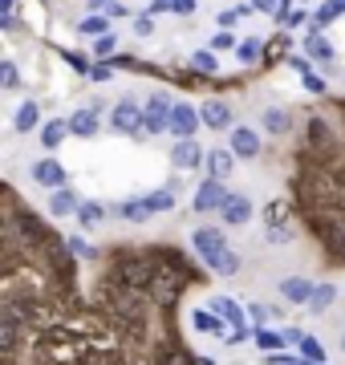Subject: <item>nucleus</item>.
<instances>
[{
    "label": "nucleus",
    "mask_w": 345,
    "mask_h": 365,
    "mask_svg": "<svg viewBox=\"0 0 345 365\" xmlns=\"http://www.w3.org/2000/svg\"><path fill=\"white\" fill-rule=\"evenodd\" d=\"M167 9H171V0H150V16H155V13H167Z\"/></svg>",
    "instance_id": "3c124183"
},
{
    "label": "nucleus",
    "mask_w": 345,
    "mask_h": 365,
    "mask_svg": "<svg viewBox=\"0 0 345 365\" xmlns=\"http://www.w3.org/2000/svg\"><path fill=\"white\" fill-rule=\"evenodd\" d=\"M305 53L313 57V61H321V66H329V61H333V45H329L325 33H309V37H305Z\"/></svg>",
    "instance_id": "b1692460"
},
{
    "label": "nucleus",
    "mask_w": 345,
    "mask_h": 365,
    "mask_svg": "<svg viewBox=\"0 0 345 365\" xmlns=\"http://www.w3.org/2000/svg\"><path fill=\"white\" fill-rule=\"evenodd\" d=\"M289 207L325 272H345V93L292 118Z\"/></svg>",
    "instance_id": "f03ea898"
},
{
    "label": "nucleus",
    "mask_w": 345,
    "mask_h": 365,
    "mask_svg": "<svg viewBox=\"0 0 345 365\" xmlns=\"http://www.w3.org/2000/svg\"><path fill=\"white\" fill-rule=\"evenodd\" d=\"M171 167L179 170H200L203 167V150L195 138H179V143L171 146Z\"/></svg>",
    "instance_id": "2eb2a0df"
},
{
    "label": "nucleus",
    "mask_w": 345,
    "mask_h": 365,
    "mask_svg": "<svg viewBox=\"0 0 345 365\" xmlns=\"http://www.w3.org/2000/svg\"><path fill=\"white\" fill-rule=\"evenodd\" d=\"M102 220H106V207H102L98 199H86V203L78 207V223H81V227H98Z\"/></svg>",
    "instance_id": "2f4dec72"
},
{
    "label": "nucleus",
    "mask_w": 345,
    "mask_h": 365,
    "mask_svg": "<svg viewBox=\"0 0 345 365\" xmlns=\"http://www.w3.org/2000/svg\"><path fill=\"white\" fill-rule=\"evenodd\" d=\"M280 333H284V345H301V337H305L301 329H280Z\"/></svg>",
    "instance_id": "de8ad7c7"
},
{
    "label": "nucleus",
    "mask_w": 345,
    "mask_h": 365,
    "mask_svg": "<svg viewBox=\"0 0 345 365\" xmlns=\"http://www.w3.org/2000/svg\"><path fill=\"white\" fill-rule=\"evenodd\" d=\"M280 297L289 300V304H309V297H313V280H305V276H289V280H280Z\"/></svg>",
    "instance_id": "412c9836"
},
{
    "label": "nucleus",
    "mask_w": 345,
    "mask_h": 365,
    "mask_svg": "<svg viewBox=\"0 0 345 365\" xmlns=\"http://www.w3.org/2000/svg\"><path fill=\"white\" fill-rule=\"evenodd\" d=\"M264 130H268V134H284V130H292V118L284 114V110H264Z\"/></svg>",
    "instance_id": "473e14b6"
},
{
    "label": "nucleus",
    "mask_w": 345,
    "mask_h": 365,
    "mask_svg": "<svg viewBox=\"0 0 345 365\" xmlns=\"http://www.w3.org/2000/svg\"><path fill=\"white\" fill-rule=\"evenodd\" d=\"M200 110L195 106H187V102H175L171 106V122H167V130L175 134V138H195L200 134Z\"/></svg>",
    "instance_id": "1a4fd4ad"
},
{
    "label": "nucleus",
    "mask_w": 345,
    "mask_h": 365,
    "mask_svg": "<svg viewBox=\"0 0 345 365\" xmlns=\"http://www.w3.org/2000/svg\"><path fill=\"white\" fill-rule=\"evenodd\" d=\"M106 16H130V9H126L122 0H114V4H110V9H106Z\"/></svg>",
    "instance_id": "09e8293b"
},
{
    "label": "nucleus",
    "mask_w": 345,
    "mask_h": 365,
    "mask_svg": "<svg viewBox=\"0 0 345 365\" xmlns=\"http://www.w3.org/2000/svg\"><path fill=\"white\" fill-rule=\"evenodd\" d=\"M191 69H195V73H207V78H215V53H212V49L195 53V57H191Z\"/></svg>",
    "instance_id": "4c0bfd02"
},
{
    "label": "nucleus",
    "mask_w": 345,
    "mask_h": 365,
    "mask_svg": "<svg viewBox=\"0 0 345 365\" xmlns=\"http://www.w3.org/2000/svg\"><path fill=\"white\" fill-rule=\"evenodd\" d=\"M171 98L163 90H155L150 98L143 102V126H146V134H163L167 130V122H171Z\"/></svg>",
    "instance_id": "0eeeda50"
},
{
    "label": "nucleus",
    "mask_w": 345,
    "mask_h": 365,
    "mask_svg": "<svg viewBox=\"0 0 345 365\" xmlns=\"http://www.w3.org/2000/svg\"><path fill=\"white\" fill-rule=\"evenodd\" d=\"M66 134H69V122L53 118V122H45V126H41V146H45V150H57V146L66 143Z\"/></svg>",
    "instance_id": "bb28decb"
},
{
    "label": "nucleus",
    "mask_w": 345,
    "mask_h": 365,
    "mask_svg": "<svg viewBox=\"0 0 345 365\" xmlns=\"http://www.w3.org/2000/svg\"><path fill=\"white\" fill-rule=\"evenodd\" d=\"M289 66L297 69V73H301V81H305V90H309V93H317V98L325 93V81L317 78V69L309 66L305 57H289Z\"/></svg>",
    "instance_id": "393cba45"
},
{
    "label": "nucleus",
    "mask_w": 345,
    "mask_h": 365,
    "mask_svg": "<svg viewBox=\"0 0 345 365\" xmlns=\"http://www.w3.org/2000/svg\"><path fill=\"white\" fill-rule=\"evenodd\" d=\"M224 199H227V187H224V179H203L200 187H195V211L200 215H207V211H220L224 207Z\"/></svg>",
    "instance_id": "9d476101"
},
{
    "label": "nucleus",
    "mask_w": 345,
    "mask_h": 365,
    "mask_svg": "<svg viewBox=\"0 0 345 365\" xmlns=\"http://www.w3.org/2000/svg\"><path fill=\"white\" fill-rule=\"evenodd\" d=\"M187 321H191V329H195V333H203V337L227 341V333H232V329H227L224 321L212 313V309H191V313H187Z\"/></svg>",
    "instance_id": "4468645a"
},
{
    "label": "nucleus",
    "mask_w": 345,
    "mask_h": 365,
    "mask_svg": "<svg viewBox=\"0 0 345 365\" xmlns=\"http://www.w3.org/2000/svg\"><path fill=\"white\" fill-rule=\"evenodd\" d=\"M297 349H301V357H305V361H313V365H325V349H321V341H317V337H309V333H305Z\"/></svg>",
    "instance_id": "f704fd0d"
},
{
    "label": "nucleus",
    "mask_w": 345,
    "mask_h": 365,
    "mask_svg": "<svg viewBox=\"0 0 345 365\" xmlns=\"http://www.w3.org/2000/svg\"><path fill=\"white\" fill-rule=\"evenodd\" d=\"M252 341H256V349H264V353H284V333H277V329H252Z\"/></svg>",
    "instance_id": "cd10ccee"
},
{
    "label": "nucleus",
    "mask_w": 345,
    "mask_h": 365,
    "mask_svg": "<svg viewBox=\"0 0 345 365\" xmlns=\"http://www.w3.org/2000/svg\"><path fill=\"white\" fill-rule=\"evenodd\" d=\"M220 220H224V227H244V223L252 220V199L248 195H232V191H227L224 207H220Z\"/></svg>",
    "instance_id": "9b49d317"
},
{
    "label": "nucleus",
    "mask_w": 345,
    "mask_h": 365,
    "mask_svg": "<svg viewBox=\"0 0 345 365\" xmlns=\"http://www.w3.org/2000/svg\"><path fill=\"white\" fill-rule=\"evenodd\" d=\"M134 33H138V37H150V33H155V16H138V21H134Z\"/></svg>",
    "instance_id": "37998d69"
},
{
    "label": "nucleus",
    "mask_w": 345,
    "mask_h": 365,
    "mask_svg": "<svg viewBox=\"0 0 345 365\" xmlns=\"http://www.w3.org/2000/svg\"><path fill=\"white\" fill-rule=\"evenodd\" d=\"M212 313L220 317V321H224L232 333H244V329H248V309H240L232 297H215V300H212Z\"/></svg>",
    "instance_id": "f8f14e48"
},
{
    "label": "nucleus",
    "mask_w": 345,
    "mask_h": 365,
    "mask_svg": "<svg viewBox=\"0 0 345 365\" xmlns=\"http://www.w3.org/2000/svg\"><path fill=\"white\" fill-rule=\"evenodd\" d=\"M33 179H37V187H45V191H57V187H69V175L66 167L57 163V158H41V163H33Z\"/></svg>",
    "instance_id": "ddd939ff"
},
{
    "label": "nucleus",
    "mask_w": 345,
    "mask_h": 365,
    "mask_svg": "<svg viewBox=\"0 0 345 365\" xmlns=\"http://www.w3.org/2000/svg\"><path fill=\"white\" fill-rule=\"evenodd\" d=\"M66 61L73 69H81V73H90V66H93V61H86V57H78V53H66Z\"/></svg>",
    "instance_id": "a18cd8bd"
},
{
    "label": "nucleus",
    "mask_w": 345,
    "mask_h": 365,
    "mask_svg": "<svg viewBox=\"0 0 345 365\" xmlns=\"http://www.w3.org/2000/svg\"><path fill=\"white\" fill-rule=\"evenodd\" d=\"M114 53H118V37H114V33H102V37H93V57H98V61H110Z\"/></svg>",
    "instance_id": "72a5a7b5"
},
{
    "label": "nucleus",
    "mask_w": 345,
    "mask_h": 365,
    "mask_svg": "<svg viewBox=\"0 0 345 365\" xmlns=\"http://www.w3.org/2000/svg\"><path fill=\"white\" fill-rule=\"evenodd\" d=\"M191 256L212 276H236L240 272V256L232 252V244H227V235L220 227H195V235H191Z\"/></svg>",
    "instance_id": "20e7f679"
},
{
    "label": "nucleus",
    "mask_w": 345,
    "mask_h": 365,
    "mask_svg": "<svg viewBox=\"0 0 345 365\" xmlns=\"http://www.w3.org/2000/svg\"><path fill=\"white\" fill-rule=\"evenodd\" d=\"M114 211H118V220H126V223H146V220H150V207L143 203V195H138V199H126V203H118Z\"/></svg>",
    "instance_id": "c85d7f7f"
},
{
    "label": "nucleus",
    "mask_w": 345,
    "mask_h": 365,
    "mask_svg": "<svg viewBox=\"0 0 345 365\" xmlns=\"http://www.w3.org/2000/svg\"><path fill=\"white\" fill-rule=\"evenodd\" d=\"M143 203L150 207V215H163V211H171V207H175V191H171V187H159V191L143 195Z\"/></svg>",
    "instance_id": "7c9ffc66"
},
{
    "label": "nucleus",
    "mask_w": 345,
    "mask_h": 365,
    "mask_svg": "<svg viewBox=\"0 0 345 365\" xmlns=\"http://www.w3.org/2000/svg\"><path fill=\"white\" fill-rule=\"evenodd\" d=\"M110 126L126 138H146V126H143V106L134 98H118L114 110H110Z\"/></svg>",
    "instance_id": "39448f33"
},
{
    "label": "nucleus",
    "mask_w": 345,
    "mask_h": 365,
    "mask_svg": "<svg viewBox=\"0 0 345 365\" xmlns=\"http://www.w3.org/2000/svg\"><path fill=\"white\" fill-rule=\"evenodd\" d=\"M337 16H345V0H325L317 13H313V21H309V33H325Z\"/></svg>",
    "instance_id": "4be33fe9"
},
{
    "label": "nucleus",
    "mask_w": 345,
    "mask_h": 365,
    "mask_svg": "<svg viewBox=\"0 0 345 365\" xmlns=\"http://www.w3.org/2000/svg\"><path fill=\"white\" fill-rule=\"evenodd\" d=\"M98 130H102V114H98V106H81V110H73V118H69V134L93 138Z\"/></svg>",
    "instance_id": "dca6fc26"
},
{
    "label": "nucleus",
    "mask_w": 345,
    "mask_h": 365,
    "mask_svg": "<svg viewBox=\"0 0 345 365\" xmlns=\"http://www.w3.org/2000/svg\"><path fill=\"white\" fill-rule=\"evenodd\" d=\"M200 122L207 126V130H232V126H236V118H232V106H224V102L200 106Z\"/></svg>",
    "instance_id": "f3484780"
},
{
    "label": "nucleus",
    "mask_w": 345,
    "mask_h": 365,
    "mask_svg": "<svg viewBox=\"0 0 345 365\" xmlns=\"http://www.w3.org/2000/svg\"><path fill=\"white\" fill-rule=\"evenodd\" d=\"M81 199L69 191V187H57V191H49V220H66V215H78Z\"/></svg>",
    "instance_id": "6ab92c4d"
},
{
    "label": "nucleus",
    "mask_w": 345,
    "mask_h": 365,
    "mask_svg": "<svg viewBox=\"0 0 345 365\" xmlns=\"http://www.w3.org/2000/svg\"><path fill=\"white\" fill-rule=\"evenodd\" d=\"M13 126H16L21 134L41 130V110H37V102H21V110L13 114Z\"/></svg>",
    "instance_id": "a878e982"
},
{
    "label": "nucleus",
    "mask_w": 345,
    "mask_h": 365,
    "mask_svg": "<svg viewBox=\"0 0 345 365\" xmlns=\"http://www.w3.org/2000/svg\"><path fill=\"white\" fill-rule=\"evenodd\" d=\"M292 207L289 199H272L264 207V232H268V244H289V227H292Z\"/></svg>",
    "instance_id": "423d86ee"
},
{
    "label": "nucleus",
    "mask_w": 345,
    "mask_h": 365,
    "mask_svg": "<svg viewBox=\"0 0 345 365\" xmlns=\"http://www.w3.org/2000/svg\"><path fill=\"white\" fill-rule=\"evenodd\" d=\"M305 21H309V9H305V4H297V9H289L284 16H277V29H284V33H289V29L305 25Z\"/></svg>",
    "instance_id": "c9c22d12"
},
{
    "label": "nucleus",
    "mask_w": 345,
    "mask_h": 365,
    "mask_svg": "<svg viewBox=\"0 0 345 365\" xmlns=\"http://www.w3.org/2000/svg\"><path fill=\"white\" fill-rule=\"evenodd\" d=\"M248 4H252V9H260V13H272V16H277V0H248Z\"/></svg>",
    "instance_id": "49530a36"
},
{
    "label": "nucleus",
    "mask_w": 345,
    "mask_h": 365,
    "mask_svg": "<svg viewBox=\"0 0 345 365\" xmlns=\"http://www.w3.org/2000/svg\"><path fill=\"white\" fill-rule=\"evenodd\" d=\"M341 353H345V333H341Z\"/></svg>",
    "instance_id": "5fc2aeb1"
},
{
    "label": "nucleus",
    "mask_w": 345,
    "mask_h": 365,
    "mask_svg": "<svg viewBox=\"0 0 345 365\" xmlns=\"http://www.w3.org/2000/svg\"><path fill=\"white\" fill-rule=\"evenodd\" d=\"M21 86V69L13 61H0V90H16Z\"/></svg>",
    "instance_id": "58836bf2"
},
{
    "label": "nucleus",
    "mask_w": 345,
    "mask_h": 365,
    "mask_svg": "<svg viewBox=\"0 0 345 365\" xmlns=\"http://www.w3.org/2000/svg\"><path fill=\"white\" fill-rule=\"evenodd\" d=\"M301 4H309V0H301Z\"/></svg>",
    "instance_id": "6e6d98bb"
},
{
    "label": "nucleus",
    "mask_w": 345,
    "mask_h": 365,
    "mask_svg": "<svg viewBox=\"0 0 345 365\" xmlns=\"http://www.w3.org/2000/svg\"><path fill=\"white\" fill-rule=\"evenodd\" d=\"M171 13H179V16H191V13H195V0H171Z\"/></svg>",
    "instance_id": "c03bdc74"
},
{
    "label": "nucleus",
    "mask_w": 345,
    "mask_h": 365,
    "mask_svg": "<svg viewBox=\"0 0 345 365\" xmlns=\"http://www.w3.org/2000/svg\"><path fill=\"white\" fill-rule=\"evenodd\" d=\"M264 361L268 365H309L305 357H292V353H268Z\"/></svg>",
    "instance_id": "79ce46f5"
},
{
    "label": "nucleus",
    "mask_w": 345,
    "mask_h": 365,
    "mask_svg": "<svg viewBox=\"0 0 345 365\" xmlns=\"http://www.w3.org/2000/svg\"><path fill=\"white\" fill-rule=\"evenodd\" d=\"M203 167H207V179H227L232 167H236V155H232L227 146H215V150L203 155Z\"/></svg>",
    "instance_id": "a211bd4d"
},
{
    "label": "nucleus",
    "mask_w": 345,
    "mask_h": 365,
    "mask_svg": "<svg viewBox=\"0 0 345 365\" xmlns=\"http://www.w3.org/2000/svg\"><path fill=\"white\" fill-rule=\"evenodd\" d=\"M240 41L232 37V33H227V29H220V33H215L212 37V53H224V49H236Z\"/></svg>",
    "instance_id": "ea45409f"
},
{
    "label": "nucleus",
    "mask_w": 345,
    "mask_h": 365,
    "mask_svg": "<svg viewBox=\"0 0 345 365\" xmlns=\"http://www.w3.org/2000/svg\"><path fill=\"white\" fill-rule=\"evenodd\" d=\"M236 57L244 61V66H256V61H264V41L260 37H244L236 45Z\"/></svg>",
    "instance_id": "c756f323"
},
{
    "label": "nucleus",
    "mask_w": 345,
    "mask_h": 365,
    "mask_svg": "<svg viewBox=\"0 0 345 365\" xmlns=\"http://www.w3.org/2000/svg\"><path fill=\"white\" fill-rule=\"evenodd\" d=\"M227 150L236 158H260V150H264L260 130H252V126H232L227 130Z\"/></svg>",
    "instance_id": "6e6552de"
},
{
    "label": "nucleus",
    "mask_w": 345,
    "mask_h": 365,
    "mask_svg": "<svg viewBox=\"0 0 345 365\" xmlns=\"http://www.w3.org/2000/svg\"><path fill=\"white\" fill-rule=\"evenodd\" d=\"M212 272L171 240L90 248L81 288L0 313V365H212L183 329Z\"/></svg>",
    "instance_id": "f257e3e1"
},
{
    "label": "nucleus",
    "mask_w": 345,
    "mask_h": 365,
    "mask_svg": "<svg viewBox=\"0 0 345 365\" xmlns=\"http://www.w3.org/2000/svg\"><path fill=\"white\" fill-rule=\"evenodd\" d=\"M289 45H292V37L284 29H277V37L264 41V61H260V66L272 69V66H280V61H289Z\"/></svg>",
    "instance_id": "aec40b11"
},
{
    "label": "nucleus",
    "mask_w": 345,
    "mask_h": 365,
    "mask_svg": "<svg viewBox=\"0 0 345 365\" xmlns=\"http://www.w3.org/2000/svg\"><path fill=\"white\" fill-rule=\"evenodd\" d=\"M248 317H252V321H256V329H260V325H264V309H260V304H252V309H248Z\"/></svg>",
    "instance_id": "8fccbe9b"
},
{
    "label": "nucleus",
    "mask_w": 345,
    "mask_h": 365,
    "mask_svg": "<svg viewBox=\"0 0 345 365\" xmlns=\"http://www.w3.org/2000/svg\"><path fill=\"white\" fill-rule=\"evenodd\" d=\"M78 33L81 37H102V33H110L106 16H86V21H78Z\"/></svg>",
    "instance_id": "e433bc0d"
},
{
    "label": "nucleus",
    "mask_w": 345,
    "mask_h": 365,
    "mask_svg": "<svg viewBox=\"0 0 345 365\" xmlns=\"http://www.w3.org/2000/svg\"><path fill=\"white\" fill-rule=\"evenodd\" d=\"M337 300V284H329V280H321V284H313V297H309V313L321 317V313H329V304Z\"/></svg>",
    "instance_id": "5701e85b"
},
{
    "label": "nucleus",
    "mask_w": 345,
    "mask_h": 365,
    "mask_svg": "<svg viewBox=\"0 0 345 365\" xmlns=\"http://www.w3.org/2000/svg\"><path fill=\"white\" fill-rule=\"evenodd\" d=\"M16 0H0V21H9V13H13Z\"/></svg>",
    "instance_id": "603ef678"
},
{
    "label": "nucleus",
    "mask_w": 345,
    "mask_h": 365,
    "mask_svg": "<svg viewBox=\"0 0 345 365\" xmlns=\"http://www.w3.org/2000/svg\"><path fill=\"white\" fill-rule=\"evenodd\" d=\"M78 288L81 260L69 252V235L0 179V313L37 297H69Z\"/></svg>",
    "instance_id": "7ed1b4c3"
},
{
    "label": "nucleus",
    "mask_w": 345,
    "mask_h": 365,
    "mask_svg": "<svg viewBox=\"0 0 345 365\" xmlns=\"http://www.w3.org/2000/svg\"><path fill=\"white\" fill-rule=\"evenodd\" d=\"M114 0H90V9H110Z\"/></svg>",
    "instance_id": "864d4df0"
},
{
    "label": "nucleus",
    "mask_w": 345,
    "mask_h": 365,
    "mask_svg": "<svg viewBox=\"0 0 345 365\" xmlns=\"http://www.w3.org/2000/svg\"><path fill=\"white\" fill-rule=\"evenodd\" d=\"M114 78V66L110 61H93L90 66V81H110Z\"/></svg>",
    "instance_id": "a19ab883"
}]
</instances>
